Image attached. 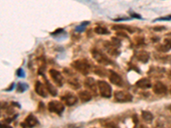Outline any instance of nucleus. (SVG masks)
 <instances>
[{
	"label": "nucleus",
	"mask_w": 171,
	"mask_h": 128,
	"mask_svg": "<svg viewBox=\"0 0 171 128\" xmlns=\"http://www.w3.org/2000/svg\"><path fill=\"white\" fill-rule=\"evenodd\" d=\"M48 110L50 112L55 113L56 115H60L64 111V105L59 101H51L50 103H48Z\"/></svg>",
	"instance_id": "obj_5"
},
{
	"label": "nucleus",
	"mask_w": 171,
	"mask_h": 128,
	"mask_svg": "<svg viewBox=\"0 0 171 128\" xmlns=\"http://www.w3.org/2000/svg\"><path fill=\"white\" fill-rule=\"evenodd\" d=\"M22 124H23L22 125H24L25 127L33 128L39 124V120H38L37 118L34 115H28L27 116V118L25 119L24 123H22Z\"/></svg>",
	"instance_id": "obj_13"
},
{
	"label": "nucleus",
	"mask_w": 171,
	"mask_h": 128,
	"mask_svg": "<svg viewBox=\"0 0 171 128\" xmlns=\"http://www.w3.org/2000/svg\"><path fill=\"white\" fill-rule=\"evenodd\" d=\"M168 110H170V112H171V105H169V106H168Z\"/></svg>",
	"instance_id": "obj_36"
},
{
	"label": "nucleus",
	"mask_w": 171,
	"mask_h": 128,
	"mask_svg": "<svg viewBox=\"0 0 171 128\" xmlns=\"http://www.w3.org/2000/svg\"><path fill=\"white\" fill-rule=\"evenodd\" d=\"M133 121L134 123V128H137V125L139 124V119H138V117H137L136 115H134L133 116Z\"/></svg>",
	"instance_id": "obj_27"
},
{
	"label": "nucleus",
	"mask_w": 171,
	"mask_h": 128,
	"mask_svg": "<svg viewBox=\"0 0 171 128\" xmlns=\"http://www.w3.org/2000/svg\"><path fill=\"white\" fill-rule=\"evenodd\" d=\"M94 73L95 74H97L98 75H99V76H101V77H104L106 75V74H107V72H106L105 70L104 69H102V68H99V67H95L94 68Z\"/></svg>",
	"instance_id": "obj_23"
},
{
	"label": "nucleus",
	"mask_w": 171,
	"mask_h": 128,
	"mask_svg": "<svg viewBox=\"0 0 171 128\" xmlns=\"http://www.w3.org/2000/svg\"><path fill=\"white\" fill-rule=\"evenodd\" d=\"M91 53L93 55V57L96 60L97 62L103 65H112V61L110 59L108 56L103 53L102 51L97 50V49H93L91 50Z\"/></svg>",
	"instance_id": "obj_3"
},
{
	"label": "nucleus",
	"mask_w": 171,
	"mask_h": 128,
	"mask_svg": "<svg viewBox=\"0 0 171 128\" xmlns=\"http://www.w3.org/2000/svg\"><path fill=\"white\" fill-rule=\"evenodd\" d=\"M63 72L66 73V75L68 76V84L74 89H79L81 87V84L77 79V78H75V75L73 74V73L69 70L68 69H64Z\"/></svg>",
	"instance_id": "obj_6"
},
{
	"label": "nucleus",
	"mask_w": 171,
	"mask_h": 128,
	"mask_svg": "<svg viewBox=\"0 0 171 128\" xmlns=\"http://www.w3.org/2000/svg\"><path fill=\"white\" fill-rule=\"evenodd\" d=\"M169 91H170V93H171V87H170V90H169Z\"/></svg>",
	"instance_id": "obj_37"
},
{
	"label": "nucleus",
	"mask_w": 171,
	"mask_h": 128,
	"mask_svg": "<svg viewBox=\"0 0 171 128\" xmlns=\"http://www.w3.org/2000/svg\"><path fill=\"white\" fill-rule=\"evenodd\" d=\"M34 89H35V92L40 95L42 97H47L48 96V91H47L45 85L43 84L40 81H36L35 85H34Z\"/></svg>",
	"instance_id": "obj_10"
},
{
	"label": "nucleus",
	"mask_w": 171,
	"mask_h": 128,
	"mask_svg": "<svg viewBox=\"0 0 171 128\" xmlns=\"http://www.w3.org/2000/svg\"><path fill=\"white\" fill-rule=\"evenodd\" d=\"M28 89V85L26 83H22V82H18L17 85H16V91L17 92H24Z\"/></svg>",
	"instance_id": "obj_21"
},
{
	"label": "nucleus",
	"mask_w": 171,
	"mask_h": 128,
	"mask_svg": "<svg viewBox=\"0 0 171 128\" xmlns=\"http://www.w3.org/2000/svg\"><path fill=\"white\" fill-rule=\"evenodd\" d=\"M164 41L168 42V43H169V44H171V33H169L168 34H167V38H165Z\"/></svg>",
	"instance_id": "obj_31"
},
{
	"label": "nucleus",
	"mask_w": 171,
	"mask_h": 128,
	"mask_svg": "<svg viewBox=\"0 0 171 128\" xmlns=\"http://www.w3.org/2000/svg\"><path fill=\"white\" fill-rule=\"evenodd\" d=\"M14 85H15V84H14V83H13L12 85H11V86H10V87H9V89H7L6 91H11V89H13V87H14Z\"/></svg>",
	"instance_id": "obj_33"
},
{
	"label": "nucleus",
	"mask_w": 171,
	"mask_h": 128,
	"mask_svg": "<svg viewBox=\"0 0 171 128\" xmlns=\"http://www.w3.org/2000/svg\"><path fill=\"white\" fill-rule=\"evenodd\" d=\"M157 21H171V15L168 16H165V17H160L154 20L153 22H157Z\"/></svg>",
	"instance_id": "obj_26"
},
{
	"label": "nucleus",
	"mask_w": 171,
	"mask_h": 128,
	"mask_svg": "<svg viewBox=\"0 0 171 128\" xmlns=\"http://www.w3.org/2000/svg\"><path fill=\"white\" fill-rule=\"evenodd\" d=\"M109 79L112 84H115L117 86H122L124 83L121 76L113 70H109Z\"/></svg>",
	"instance_id": "obj_8"
},
{
	"label": "nucleus",
	"mask_w": 171,
	"mask_h": 128,
	"mask_svg": "<svg viewBox=\"0 0 171 128\" xmlns=\"http://www.w3.org/2000/svg\"><path fill=\"white\" fill-rule=\"evenodd\" d=\"M42 76H43L44 79H45V87H46L48 92H49L51 96H53V97H56V95H57V91H56V89L55 88V86H54L53 84H51V83H50V81L47 79L46 77H45V75L42 74Z\"/></svg>",
	"instance_id": "obj_16"
},
{
	"label": "nucleus",
	"mask_w": 171,
	"mask_h": 128,
	"mask_svg": "<svg viewBox=\"0 0 171 128\" xmlns=\"http://www.w3.org/2000/svg\"><path fill=\"white\" fill-rule=\"evenodd\" d=\"M141 117H142V119H143L146 123H151L153 120L152 114L151 112H149V111H145V110H143V111L141 112Z\"/></svg>",
	"instance_id": "obj_18"
},
{
	"label": "nucleus",
	"mask_w": 171,
	"mask_h": 128,
	"mask_svg": "<svg viewBox=\"0 0 171 128\" xmlns=\"http://www.w3.org/2000/svg\"><path fill=\"white\" fill-rule=\"evenodd\" d=\"M131 16H132V17H134V18L142 19V17L140 16V15H139V14H137V13L135 12H131Z\"/></svg>",
	"instance_id": "obj_28"
},
{
	"label": "nucleus",
	"mask_w": 171,
	"mask_h": 128,
	"mask_svg": "<svg viewBox=\"0 0 171 128\" xmlns=\"http://www.w3.org/2000/svg\"><path fill=\"white\" fill-rule=\"evenodd\" d=\"M136 42L138 44H144V38H140V37H139L138 38H136Z\"/></svg>",
	"instance_id": "obj_30"
},
{
	"label": "nucleus",
	"mask_w": 171,
	"mask_h": 128,
	"mask_svg": "<svg viewBox=\"0 0 171 128\" xmlns=\"http://www.w3.org/2000/svg\"><path fill=\"white\" fill-rule=\"evenodd\" d=\"M49 74H50L51 78L52 79L54 83H56L58 86H62L63 83H64V78L62 75V74L57 71L56 69H51L49 71Z\"/></svg>",
	"instance_id": "obj_7"
},
{
	"label": "nucleus",
	"mask_w": 171,
	"mask_h": 128,
	"mask_svg": "<svg viewBox=\"0 0 171 128\" xmlns=\"http://www.w3.org/2000/svg\"><path fill=\"white\" fill-rule=\"evenodd\" d=\"M1 128H12L10 125H7V124H4V123H2L1 124Z\"/></svg>",
	"instance_id": "obj_32"
},
{
	"label": "nucleus",
	"mask_w": 171,
	"mask_h": 128,
	"mask_svg": "<svg viewBox=\"0 0 171 128\" xmlns=\"http://www.w3.org/2000/svg\"><path fill=\"white\" fill-rule=\"evenodd\" d=\"M88 24H89V22H82L81 25L78 26V27H76V28H75V31L79 32V33H81V32L84 31L85 28H86V27H87Z\"/></svg>",
	"instance_id": "obj_24"
},
{
	"label": "nucleus",
	"mask_w": 171,
	"mask_h": 128,
	"mask_svg": "<svg viewBox=\"0 0 171 128\" xmlns=\"http://www.w3.org/2000/svg\"><path fill=\"white\" fill-rule=\"evenodd\" d=\"M115 100L119 103H128L133 100V96L128 91H117L114 93Z\"/></svg>",
	"instance_id": "obj_4"
},
{
	"label": "nucleus",
	"mask_w": 171,
	"mask_h": 128,
	"mask_svg": "<svg viewBox=\"0 0 171 128\" xmlns=\"http://www.w3.org/2000/svg\"><path fill=\"white\" fill-rule=\"evenodd\" d=\"M72 68H74L78 72H80L81 74L87 75L91 71V64L87 59H78L74 61L71 63Z\"/></svg>",
	"instance_id": "obj_1"
},
{
	"label": "nucleus",
	"mask_w": 171,
	"mask_h": 128,
	"mask_svg": "<svg viewBox=\"0 0 171 128\" xmlns=\"http://www.w3.org/2000/svg\"><path fill=\"white\" fill-rule=\"evenodd\" d=\"M165 29H166V28H165V27H163V26H162V27H155V28H153V30H154V31H163Z\"/></svg>",
	"instance_id": "obj_29"
},
{
	"label": "nucleus",
	"mask_w": 171,
	"mask_h": 128,
	"mask_svg": "<svg viewBox=\"0 0 171 128\" xmlns=\"http://www.w3.org/2000/svg\"><path fill=\"white\" fill-rule=\"evenodd\" d=\"M16 74H17V76H18V77H21V78L25 77V72L23 71V69H17V71H16Z\"/></svg>",
	"instance_id": "obj_25"
},
{
	"label": "nucleus",
	"mask_w": 171,
	"mask_h": 128,
	"mask_svg": "<svg viewBox=\"0 0 171 128\" xmlns=\"http://www.w3.org/2000/svg\"><path fill=\"white\" fill-rule=\"evenodd\" d=\"M168 77H169V78L171 79V70H170V71H169V72H168Z\"/></svg>",
	"instance_id": "obj_35"
},
{
	"label": "nucleus",
	"mask_w": 171,
	"mask_h": 128,
	"mask_svg": "<svg viewBox=\"0 0 171 128\" xmlns=\"http://www.w3.org/2000/svg\"><path fill=\"white\" fill-rule=\"evenodd\" d=\"M135 85L140 89H148V88L152 87V83H151V80L149 79L143 78L140 79V80H138Z\"/></svg>",
	"instance_id": "obj_15"
},
{
	"label": "nucleus",
	"mask_w": 171,
	"mask_h": 128,
	"mask_svg": "<svg viewBox=\"0 0 171 128\" xmlns=\"http://www.w3.org/2000/svg\"><path fill=\"white\" fill-rule=\"evenodd\" d=\"M157 49L158 51H162V52H167L171 49V44L168 42L164 41V43L162 44H159L157 46Z\"/></svg>",
	"instance_id": "obj_19"
},
{
	"label": "nucleus",
	"mask_w": 171,
	"mask_h": 128,
	"mask_svg": "<svg viewBox=\"0 0 171 128\" xmlns=\"http://www.w3.org/2000/svg\"><path fill=\"white\" fill-rule=\"evenodd\" d=\"M153 91L157 95H163L167 93L168 88L163 82H156L153 85Z\"/></svg>",
	"instance_id": "obj_11"
},
{
	"label": "nucleus",
	"mask_w": 171,
	"mask_h": 128,
	"mask_svg": "<svg viewBox=\"0 0 171 128\" xmlns=\"http://www.w3.org/2000/svg\"><path fill=\"white\" fill-rule=\"evenodd\" d=\"M62 100L68 106H73L78 102V97L72 93H66L62 97Z\"/></svg>",
	"instance_id": "obj_12"
},
{
	"label": "nucleus",
	"mask_w": 171,
	"mask_h": 128,
	"mask_svg": "<svg viewBox=\"0 0 171 128\" xmlns=\"http://www.w3.org/2000/svg\"><path fill=\"white\" fill-rule=\"evenodd\" d=\"M79 97L82 103H87V102H89V101L92 99V94L89 92L88 91H82L79 93Z\"/></svg>",
	"instance_id": "obj_17"
},
{
	"label": "nucleus",
	"mask_w": 171,
	"mask_h": 128,
	"mask_svg": "<svg viewBox=\"0 0 171 128\" xmlns=\"http://www.w3.org/2000/svg\"><path fill=\"white\" fill-rule=\"evenodd\" d=\"M135 57L138 61H140L142 63H146L149 61L150 53L146 50H139L135 53Z\"/></svg>",
	"instance_id": "obj_14"
},
{
	"label": "nucleus",
	"mask_w": 171,
	"mask_h": 128,
	"mask_svg": "<svg viewBox=\"0 0 171 128\" xmlns=\"http://www.w3.org/2000/svg\"><path fill=\"white\" fill-rule=\"evenodd\" d=\"M94 32L98 34H110V31L104 27H96L94 28Z\"/></svg>",
	"instance_id": "obj_22"
},
{
	"label": "nucleus",
	"mask_w": 171,
	"mask_h": 128,
	"mask_svg": "<svg viewBox=\"0 0 171 128\" xmlns=\"http://www.w3.org/2000/svg\"><path fill=\"white\" fill-rule=\"evenodd\" d=\"M112 28H113V29H115V30H116V29L125 30V31L129 32V33H134V31H135L134 28H132L131 27H129V26H126V25H115L112 27Z\"/></svg>",
	"instance_id": "obj_20"
},
{
	"label": "nucleus",
	"mask_w": 171,
	"mask_h": 128,
	"mask_svg": "<svg viewBox=\"0 0 171 128\" xmlns=\"http://www.w3.org/2000/svg\"><path fill=\"white\" fill-rule=\"evenodd\" d=\"M138 128H146V127L144 125H140V126H139Z\"/></svg>",
	"instance_id": "obj_34"
},
{
	"label": "nucleus",
	"mask_w": 171,
	"mask_h": 128,
	"mask_svg": "<svg viewBox=\"0 0 171 128\" xmlns=\"http://www.w3.org/2000/svg\"><path fill=\"white\" fill-rule=\"evenodd\" d=\"M98 89L99 91L100 96L104 98H110L112 96V89L110 84L104 80H99L97 82Z\"/></svg>",
	"instance_id": "obj_2"
},
{
	"label": "nucleus",
	"mask_w": 171,
	"mask_h": 128,
	"mask_svg": "<svg viewBox=\"0 0 171 128\" xmlns=\"http://www.w3.org/2000/svg\"><path fill=\"white\" fill-rule=\"evenodd\" d=\"M84 85L85 87L90 90V91H92L94 95H97V86L98 84L95 83V80H94V78L92 77H87V78L85 79L84 80Z\"/></svg>",
	"instance_id": "obj_9"
}]
</instances>
